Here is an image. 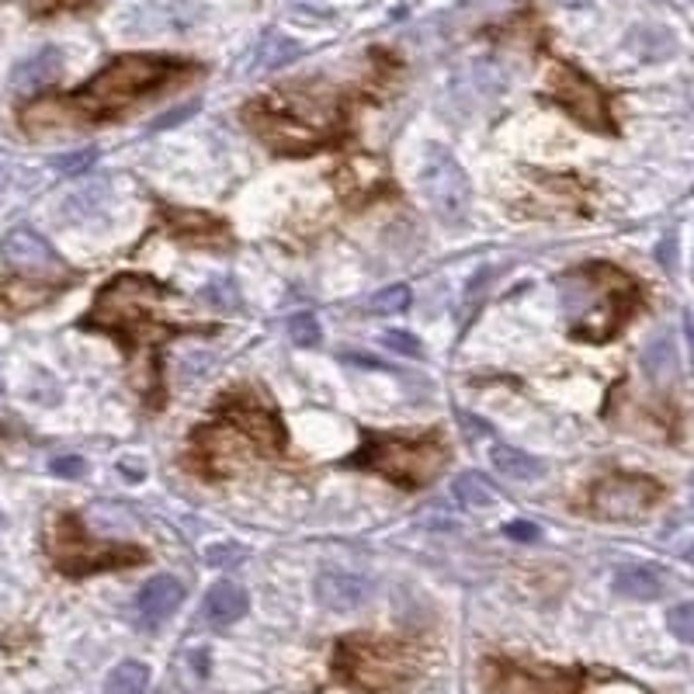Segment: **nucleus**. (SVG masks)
Returning <instances> with one entry per match:
<instances>
[{"label": "nucleus", "mask_w": 694, "mask_h": 694, "mask_svg": "<svg viewBox=\"0 0 694 694\" xmlns=\"http://www.w3.org/2000/svg\"><path fill=\"white\" fill-rule=\"evenodd\" d=\"M49 473L59 476V479H80V476L88 473V462L80 459V455H56L49 462Z\"/></svg>", "instance_id": "32"}, {"label": "nucleus", "mask_w": 694, "mask_h": 694, "mask_svg": "<svg viewBox=\"0 0 694 694\" xmlns=\"http://www.w3.org/2000/svg\"><path fill=\"white\" fill-rule=\"evenodd\" d=\"M483 678L489 694H577L580 691L577 670H556V667H535V663H514V660H486Z\"/></svg>", "instance_id": "10"}, {"label": "nucleus", "mask_w": 694, "mask_h": 694, "mask_svg": "<svg viewBox=\"0 0 694 694\" xmlns=\"http://www.w3.org/2000/svg\"><path fill=\"white\" fill-rule=\"evenodd\" d=\"M611 587H615L622 598H632V601H657L663 594V580L646 566H622Z\"/></svg>", "instance_id": "21"}, {"label": "nucleus", "mask_w": 694, "mask_h": 694, "mask_svg": "<svg viewBox=\"0 0 694 694\" xmlns=\"http://www.w3.org/2000/svg\"><path fill=\"white\" fill-rule=\"evenodd\" d=\"M49 559L67 577H91V574H108V569L136 566L147 559V553L136 545L97 542L84 532V524L73 514H56L49 524Z\"/></svg>", "instance_id": "6"}, {"label": "nucleus", "mask_w": 694, "mask_h": 694, "mask_svg": "<svg viewBox=\"0 0 694 694\" xmlns=\"http://www.w3.org/2000/svg\"><path fill=\"white\" fill-rule=\"evenodd\" d=\"M337 181H340V192H344L347 198H355V192H361V198H365L369 192H375V188L385 185V171H382L379 160L361 157V160L344 163L340 174H337Z\"/></svg>", "instance_id": "20"}, {"label": "nucleus", "mask_w": 694, "mask_h": 694, "mask_svg": "<svg viewBox=\"0 0 694 694\" xmlns=\"http://www.w3.org/2000/svg\"><path fill=\"white\" fill-rule=\"evenodd\" d=\"M243 122L268 142L275 153L302 157L320 150L334 136L337 101L320 97L313 91H281L268 97H254L243 108Z\"/></svg>", "instance_id": "1"}, {"label": "nucleus", "mask_w": 694, "mask_h": 694, "mask_svg": "<svg viewBox=\"0 0 694 694\" xmlns=\"http://www.w3.org/2000/svg\"><path fill=\"white\" fill-rule=\"evenodd\" d=\"M22 126L32 132H49V129H80L84 122H80L77 108L70 94H46V97H35L22 108Z\"/></svg>", "instance_id": "15"}, {"label": "nucleus", "mask_w": 694, "mask_h": 694, "mask_svg": "<svg viewBox=\"0 0 694 694\" xmlns=\"http://www.w3.org/2000/svg\"><path fill=\"white\" fill-rule=\"evenodd\" d=\"M420 192L435 216L441 222H452V227L465 222L469 209H473V185H469L459 160L441 147H427L420 160Z\"/></svg>", "instance_id": "7"}, {"label": "nucleus", "mask_w": 694, "mask_h": 694, "mask_svg": "<svg viewBox=\"0 0 694 694\" xmlns=\"http://www.w3.org/2000/svg\"><path fill=\"white\" fill-rule=\"evenodd\" d=\"M222 417H227L240 435L254 438L264 452H275V448H281V441H285L278 417L271 410H264V406H257V403L227 400V403H222Z\"/></svg>", "instance_id": "14"}, {"label": "nucleus", "mask_w": 694, "mask_h": 694, "mask_svg": "<svg viewBox=\"0 0 694 694\" xmlns=\"http://www.w3.org/2000/svg\"><path fill=\"white\" fill-rule=\"evenodd\" d=\"M195 112V105H188V108H181V112H174V115H163L160 122H157V129H171L174 126V122H181V118H185V115H192Z\"/></svg>", "instance_id": "36"}, {"label": "nucleus", "mask_w": 694, "mask_h": 694, "mask_svg": "<svg viewBox=\"0 0 694 694\" xmlns=\"http://www.w3.org/2000/svg\"><path fill=\"white\" fill-rule=\"evenodd\" d=\"M94 157H97V150H77V153L59 157V160H56V167L63 171V174H77V171L91 167V163H94Z\"/></svg>", "instance_id": "34"}, {"label": "nucleus", "mask_w": 694, "mask_h": 694, "mask_svg": "<svg viewBox=\"0 0 694 694\" xmlns=\"http://www.w3.org/2000/svg\"><path fill=\"white\" fill-rule=\"evenodd\" d=\"M181 601H185V587H181L174 577H153L136 594V625L147 632H157L181 608Z\"/></svg>", "instance_id": "13"}, {"label": "nucleus", "mask_w": 694, "mask_h": 694, "mask_svg": "<svg viewBox=\"0 0 694 694\" xmlns=\"http://www.w3.org/2000/svg\"><path fill=\"white\" fill-rule=\"evenodd\" d=\"M32 18H63V14H91L101 0H25Z\"/></svg>", "instance_id": "25"}, {"label": "nucleus", "mask_w": 694, "mask_h": 694, "mask_svg": "<svg viewBox=\"0 0 694 694\" xmlns=\"http://www.w3.org/2000/svg\"><path fill=\"white\" fill-rule=\"evenodd\" d=\"M379 340H382V347H390V351H396V355L420 358V340L410 337V334H403V331H385Z\"/></svg>", "instance_id": "31"}, {"label": "nucleus", "mask_w": 694, "mask_h": 694, "mask_svg": "<svg viewBox=\"0 0 694 694\" xmlns=\"http://www.w3.org/2000/svg\"><path fill=\"white\" fill-rule=\"evenodd\" d=\"M334 670L361 694H396L417 678L420 652L396 639L351 636L337 646Z\"/></svg>", "instance_id": "4"}, {"label": "nucleus", "mask_w": 694, "mask_h": 694, "mask_svg": "<svg viewBox=\"0 0 694 694\" xmlns=\"http://www.w3.org/2000/svg\"><path fill=\"white\" fill-rule=\"evenodd\" d=\"M361 452L351 459L355 465L375 469L390 483L403 489H417L431 483L444 462H448V444H441L438 435H379V431H361Z\"/></svg>", "instance_id": "5"}, {"label": "nucleus", "mask_w": 694, "mask_h": 694, "mask_svg": "<svg viewBox=\"0 0 694 694\" xmlns=\"http://www.w3.org/2000/svg\"><path fill=\"white\" fill-rule=\"evenodd\" d=\"M188 70H192L188 63H181V59H171V56L126 53L112 59L108 67H101L84 88L70 94V101L80 122L88 126L94 118L129 112L139 97L160 91L163 84H171L177 73H188Z\"/></svg>", "instance_id": "2"}, {"label": "nucleus", "mask_w": 694, "mask_h": 694, "mask_svg": "<svg viewBox=\"0 0 694 694\" xmlns=\"http://www.w3.org/2000/svg\"><path fill=\"white\" fill-rule=\"evenodd\" d=\"M147 687H150V667L139 660L118 663L105 681V694H147Z\"/></svg>", "instance_id": "22"}, {"label": "nucleus", "mask_w": 694, "mask_h": 694, "mask_svg": "<svg viewBox=\"0 0 694 694\" xmlns=\"http://www.w3.org/2000/svg\"><path fill=\"white\" fill-rule=\"evenodd\" d=\"M406 305H410V289H406V285H390V289H382L369 299V310L379 313V316L403 313Z\"/></svg>", "instance_id": "28"}, {"label": "nucleus", "mask_w": 694, "mask_h": 694, "mask_svg": "<svg viewBox=\"0 0 694 694\" xmlns=\"http://www.w3.org/2000/svg\"><path fill=\"white\" fill-rule=\"evenodd\" d=\"M507 535L518 539V542H535L539 539V528L532 521H514V524H507Z\"/></svg>", "instance_id": "35"}, {"label": "nucleus", "mask_w": 694, "mask_h": 694, "mask_svg": "<svg viewBox=\"0 0 694 694\" xmlns=\"http://www.w3.org/2000/svg\"><path fill=\"white\" fill-rule=\"evenodd\" d=\"M0 254H4V261L22 275H63L67 271L63 257L49 247V240H43L28 227L11 230L4 236V243H0Z\"/></svg>", "instance_id": "11"}, {"label": "nucleus", "mask_w": 694, "mask_h": 694, "mask_svg": "<svg viewBox=\"0 0 694 694\" xmlns=\"http://www.w3.org/2000/svg\"><path fill=\"white\" fill-rule=\"evenodd\" d=\"M243 556H247V553H243V548H240V545H233V542H227V545H212L209 553H206L209 566H222V569L243 563Z\"/></svg>", "instance_id": "33"}, {"label": "nucleus", "mask_w": 694, "mask_h": 694, "mask_svg": "<svg viewBox=\"0 0 694 694\" xmlns=\"http://www.w3.org/2000/svg\"><path fill=\"white\" fill-rule=\"evenodd\" d=\"M56 67H59V56L53 49H46V53L32 56L28 63H22L14 70V84L18 88H35V84H43V80H49L56 73Z\"/></svg>", "instance_id": "26"}, {"label": "nucleus", "mask_w": 694, "mask_h": 694, "mask_svg": "<svg viewBox=\"0 0 694 694\" xmlns=\"http://www.w3.org/2000/svg\"><path fill=\"white\" fill-rule=\"evenodd\" d=\"M545 94L556 101L563 112L574 115L580 126L594 132H611L615 129V118H611L608 94L569 63H553L545 73Z\"/></svg>", "instance_id": "8"}, {"label": "nucleus", "mask_w": 694, "mask_h": 694, "mask_svg": "<svg viewBox=\"0 0 694 694\" xmlns=\"http://www.w3.org/2000/svg\"><path fill=\"white\" fill-rule=\"evenodd\" d=\"M667 625L673 628V636H678L681 643H691L694 639V604H678L667 611Z\"/></svg>", "instance_id": "30"}, {"label": "nucleus", "mask_w": 694, "mask_h": 694, "mask_svg": "<svg viewBox=\"0 0 694 694\" xmlns=\"http://www.w3.org/2000/svg\"><path fill=\"white\" fill-rule=\"evenodd\" d=\"M660 497H663L660 483H652L649 476L615 473L590 489L587 507H590V514L601 521H636L646 514V510L657 507Z\"/></svg>", "instance_id": "9"}, {"label": "nucleus", "mask_w": 694, "mask_h": 694, "mask_svg": "<svg viewBox=\"0 0 694 694\" xmlns=\"http://www.w3.org/2000/svg\"><path fill=\"white\" fill-rule=\"evenodd\" d=\"M455 497H459L465 507H494V504H497L494 486H489L486 476H479V473H462V476L455 479Z\"/></svg>", "instance_id": "24"}, {"label": "nucleus", "mask_w": 694, "mask_h": 694, "mask_svg": "<svg viewBox=\"0 0 694 694\" xmlns=\"http://www.w3.org/2000/svg\"><path fill=\"white\" fill-rule=\"evenodd\" d=\"M673 365H678V351H673V340L670 337L652 340L646 351H643V369L652 379H667V372H673Z\"/></svg>", "instance_id": "27"}, {"label": "nucleus", "mask_w": 694, "mask_h": 694, "mask_svg": "<svg viewBox=\"0 0 694 694\" xmlns=\"http://www.w3.org/2000/svg\"><path fill=\"white\" fill-rule=\"evenodd\" d=\"M163 222H167V230L185 243H222L227 240V222L212 219L209 212L163 209Z\"/></svg>", "instance_id": "18"}, {"label": "nucleus", "mask_w": 694, "mask_h": 694, "mask_svg": "<svg viewBox=\"0 0 694 694\" xmlns=\"http://www.w3.org/2000/svg\"><path fill=\"white\" fill-rule=\"evenodd\" d=\"M247 608H251L247 590H243L240 583H233V580H219L206 594V604H201V618H206L212 628H227V625H233V622H240L243 615H247Z\"/></svg>", "instance_id": "16"}, {"label": "nucleus", "mask_w": 694, "mask_h": 694, "mask_svg": "<svg viewBox=\"0 0 694 694\" xmlns=\"http://www.w3.org/2000/svg\"><path fill=\"white\" fill-rule=\"evenodd\" d=\"M489 462H494V469L500 476L514 479V483H535V479L545 476V462H539L528 452H518V448H510V444L489 448Z\"/></svg>", "instance_id": "19"}, {"label": "nucleus", "mask_w": 694, "mask_h": 694, "mask_svg": "<svg viewBox=\"0 0 694 694\" xmlns=\"http://www.w3.org/2000/svg\"><path fill=\"white\" fill-rule=\"evenodd\" d=\"M289 334H292V340L299 344V347H316L320 344V320L313 316V313H296L292 320H289Z\"/></svg>", "instance_id": "29"}, {"label": "nucleus", "mask_w": 694, "mask_h": 694, "mask_svg": "<svg viewBox=\"0 0 694 694\" xmlns=\"http://www.w3.org/2000/svg\"><path fill=\"white\" fill-rule=\"evenodd\" d=\"M192 465L206 476H233L243 465V448L233 431H198L192 438Z\"/></svg>", "instance_id": "12"}, {"label": "nucleus", "mask_w": 694, "mask_h": 694, "mask_svg": "<svg viewBox=\"0 0 694 694\" xmlns=\"http://www.w3.org/2000/svg\"><path fill=\"white\" fill-rule=\"evenodd\" d=\"M372 583L358 574H323L316 580V598L323 608L334 611H355L361 601H369Z\"/></svg>", "instance_id": "17"}, {"label": "nucleus", "mask_w": 694, "mask_h": 694, "mask_svg": "<svg viewBox=\"0 0 694 694\" xmlns=\"http://www.w3.org/2000/svg\"><path fill=\"white\" fill-rule=\"evenodd\" d=\"M171 296V289H163L160 281L147 278V275H118L112 285H105L94 302V310L80 320L84 326H94V331H108L126 340L132 351L136 347H150L171 334L188 331V326H163V323H150V310L157 302H163Z\"/></svg>", "instance_id": "3"}, {"label": "nucleus", "mask_w": 694, "mask_h": 694, "mask_svg": "<svg viewBox=\"0 0 694 694\" xmlns=\"http://www.w3.org/2000/svg\"><path fill=\"white\" fill-rule=\"evenodd\" d=\"M53 289L49 285H35V281H8V285H0V299H4L11 310H35V305H43L49 302Z\"/></svg>", "instance_id": "23"}]
</instances>
